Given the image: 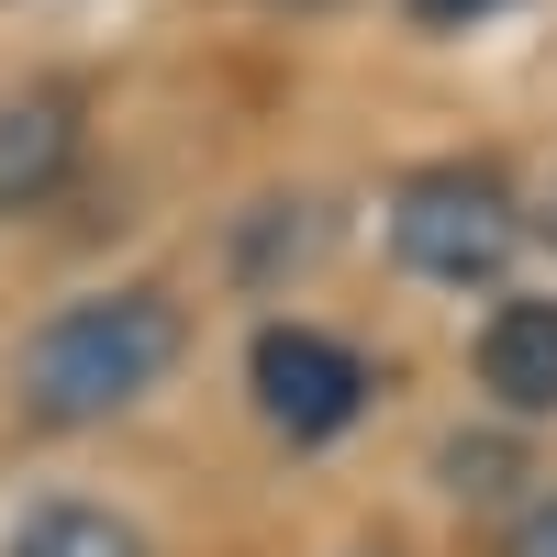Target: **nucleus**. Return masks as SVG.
<instances>
[{
	"label": "nucleus",
	"mask_w": 557,
	"mask_h": 557,
	"mask_svg": "<svg viewBox=\"0 0 557 557\" xmlns=\"http://www.w3.org/2000/svg\"><path fill=\"white\" fill-rule=\"evenodd\" d=\"M246 380H257V412L290 446H323V435H346L368 412V357L346 335H323V323H257Z\"/></svg>",
	"instance_id": "obj_3"
},
{
	"label": "nucleus",
	"mask_w": 557,
	"mask_h": 557,
	"mask_svg": "<svg viewBox=\"0 0 557 557\" xmlns=\"http://www.w3.org/2000/svg\"><path fill=\"white\" fill-rule=\"evenodd\" d=\"M391 257H401L412 278H435V290H491V278L524 257V201H513V178H502V168H469V157L412 168L401 190H391Z\"/></svg>",
	"instance_id": "obj_2"
},
{
	"label": "nucleus",
	"mask_w": 557,
	"mask_h": 557,
	"mask_svg": "<svg viewBox=\"0 0 557 557\" xmlns=\"http://www.w3.org/2000/svg\"><path fill=\"white\" fill-rule=\"evenodd\" d=\"M480 391L513 412V424H546L557 412V301L546 290H513V301H491V323H480Z\"/></svg>",
	"instance_id": "obj_4"
},
{
	"label": "nucleus",
	"mask_w": 557,
	"mask_h": 557,
	"mask_svg": "<svg viewBox=\"0 0 557 557\" xmlns=\"http://www.w3.org/2000/svg\"><path fill=\"white\" fill-rule=\"evenodd\" d=\"M67 168H78V101L67 89H12L0 101V212L57 201Z\"/></svg>",
	"instance_id": "obj_5"
},
{
	"label": "nucleus",
	"mask_w": 557,
	"mask_h": 557,
	"mask_svg": "<svg viewBox=\"0 0 557 557\" xmlns=\"http://www.w3.org/2000/svg\"><path fill=\"white\" fill-rule=\"evenodd\" d=\"M178 346H190V323H178L168 290H89V301H57L23 335L12 401L45 435H89V424H112V412L146 401L178 368Z\"/></svg>",
	"instance_id": "obj_1"
},
{
	"label": "nucleus",
	"mask_w": 557,
	"mask_h": 557,
	"mask_svg": "<svg viewBox=\"0 0 557 557\" xmlns=\"http://www.w3.org/2000/svg\"><path fill=\"white\" fill-rule=\"evenodd\" d=\"M0 557H146V535H134L112 502H34V513L0 535Z\"/></svg>",
	"instance_id": "obj_6"
},
{
	"label": "nucleus",
	"mask_w": 557,
	"mask_h": 557,
	"mask_svg": "<svg viewBox=\"0 0 557 557\" xmlns=\"http://www.w3.org/2000/svg\"><path fill=\"white\" fill-rule=\"evenodd\" d=\"M290 12H312V0H290Z\"/></svg>",
	"instance_id": "obj_9"
},
{
	"label": "nucleus",
	"mask_w": 557,
	"mask_h": 557,
	"mask_svg": "<svg viewBox=\"0 0 557 557\" xmlns=\"http://www.w3.org/2000/svg\"><path fill=\"white\" fill-rule=\"evenodd\" d=\"M502 557H557V491H535L513 524H502Z\"/></svg>",
	"instance_id": "obj_7"
},
{
	"label": "nucleus",
	"mask_w": 557,
	"mask_h": 557,
	"mask_svg": "<svg viewBox=\"0 0 557 557\" xmlns=\"http://www.w3.org/2000/svg\"><path fill=\"white\" fill-rule=\"evenodd\" d=\"M424 23H469V12H502V0H412Z\"/></svg>",
	"instance_id": "obj_8"
}]
</instances>
